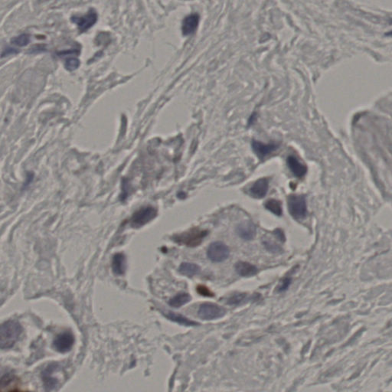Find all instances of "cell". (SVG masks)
<instances>
[{
    "instance_id": "d6986e66",
    "label": "cell",
    "mask_w": 392,
    "mask_h": 392,
    "mask_svg": "<svg viewBox=\"0 0 392 392\" xmlns=\"http://www.w3.org/2000/svg\"><path fill=\"white\" fill-rule=\"evenodd\" d=\"M191 299H192V297L189 294H186V293H181V294H177V296L173 297L169 302V304L173 307L180 308L185 304L188 303V302H190Z\"/></svg>"
},
{
    "instance_id": "52a82bcc",
    "label": "cell",
    "mask_w": 392,
    "mask_h": 392,
    "mask_svg": "<svg viewBox=\"0 0 392 392\" xmlns=\"http://www.w3.org/2000/svg\"><path fill=\"white\" fill-rule=\"evenodd\" d=\"M97 19V12L94 9H90L85 16H74L71 17V20L73 23L77 25L81 32H85L95 24Z\"/></svg>"
},
{
    "instance_id": "83f0119b",
    "label": "cell",
    "mask_w": 392,
    "mask_h": 392,
    "mask_svg": "<svg viewBox=\"0 0 392 392\" xmlns=\"http://www.w3.org/2000/svg\"><path fill=\"white\" fill-rule=\"evenodd\" d=\"M17 52L18 51L16 49L8 48V49H5L2 52V57H5V56H8L9 55H13V54L17 53Z\"/></svg>"
},
{
    "instance_id": "30bf717a",
    "label": "cell",
    "mask_w": 392,
    "mask_h": 392,
    "mask_svg": "<svg viewBox=\"0 0 392 392\" xmlns=\"http://www.w3.org/2000/svg\"><path fill=\"white\" fill-rule=\"evenodd\" d=\"M269 188V181L267 178L260 179L253 184L248 192L254 199H263L266 196Z\"/></svg>"
},
{
    "instance_id": "cb8c5ba5",
    "label": "cell",
    "mask_w": 392,
    "mask_h": 392,
    "mask_svg": "<svg viewBox=\"0 0 392 392\" xmlns=\"http://www.w3.org/2000/svg\"><path fill=\"white\" fill-rule=\"evenodd\" d=\"M264 244H265V247H266L268 251H271V252L273 253V254L281 253L282 249L280 248L277 244L273 243V242L270 241H264Z\"/></svg>"
},
{
    "instance_id": "8992f818",
    "label": "cell",
    "mask_w": 392,
    "mask_h": 392,
    "mask_svg": "<svg viewBox=\"0 0 392 392\" xmlns=\"http://www.w3.org/2000/svg\"><path fill=\"white\" fill-rule=\"evenodd\" d=\"M230 255L229 248L223 242L215 241L209 245L207 256L210 261L214 263H221L226 261Z\"/></svg>"
},
{
    "instance_id": "5b68a950",
    "label": "cell",
    "mask_w": 392,
    "mask_h": 392,
    "mask_svg": "<svg viewBox=\"0 0 392 392\" xmlns=\"http://www.w3.org/2000/svg\"><path fill=\"white\" fill-rule=\"evenodd\" d=\"M202 320H213L221 318L226 314V309L222 306L212 302H206L201 305L198 312Z\"/></svg>"
},
{
    "instance_id": "603a6c76",
    "label": "cell",
    "mask_w": 392,
    "mask_h": 392,
    "mask_svg": "<svg viewBox=\"0 0 392 392\" xmlns=\"http://www.w3.org/2000/svg\"><path fill=\"white\" fill-rule=\"evenodd\" d=\"M64 65H65L66 69L68 71H74L79 67L80 60L77 58L71 57L66 60Z\"/></svg>"
},
{
    "instance_id": "7c38bea8",
    "label": "cell",
    "mask_w": 392,
    "mask_h": 392,
    "mask_svg": "<svg viewBox=\"0 0 392 392\" xmlns=\"http://www.w3.org/2000/svg\"><path fill=\"white\" fill-rule=\"evenodd\" d=\"M21 382L17 377L13 375H4L0 379V392H12V391H20Z\"/></svg>"
},
{
    "instance_id": "7402d4cb",
    "label": "cell",
    "mask_w": 392,
    "mask_h": 392,
    "mask_svg": "<svg viewBox=\"0 0 392 392\" xmlns=\"http://www.w3.org/2000/svg\"><path fill=\"white\" fill-rule=\"evenodd\" d=\"M30 42V35L28 34H22L11 39V43L18 47L26 46Z\"/></svg>"
},
{
    "instance_id": "2e32d148",
    "label": "cell",
    "mask_w": 392,
    "mask_h": 392,
    "mask_svg": "<svg viewBox=\"0 0 392 392\" xmlns=\"http://www.w3.org/2000/svg\"><path fill=\"white\" fill-rule=\"evenodd\" d=\"M126 268V260L124 254L118 253L114 254L112 260V269L116 275L124 274Z\"/></svg>"
},
{
    "instance_id": "5bb4252c",
    "label": "cell",
    "mask_w": 392,
    "mask_h": 392,
    "mask_svg": "<svg viewBox=\"0 0 392 392\" xmlns=\"http://www.w3.org/2000/svg\"><path fill=\"white\" fill-rule=\"evenodd\" d=\"M199 23V16L198 14H192L187 16L182 22L181 30L184 35H190L193 34Z\"/></svg>"
},
{
    "instance_id": "3957f363",
    "label": "cell",
    "mask_w": 392,
    "mask_h": 392,
    "mask_svg": "<svg viewBox=\"0 0 392 392\" xmlns=\"http://www.w3.org/2000/svg\"><path fill=\"white\" fill-rule=\"evenodd\" d=\"M289 211L294 219H304L307 215V206L304 195H292L287 199Z\"/></svg>"
},
{
    "instance_id": "484cf974",
    "label": "cell",
    "mask_w": 392,
    "mask_h": 392,
    "mask_svg": "<svg viewBox=\"0 0 392 392\" xmlns=\"http://www.w3.org/2000/svg\"><path fill=\"white\" fill-rule=\"evenodd\" d=\"M290 283H291V279L289 278V277L283 279V280L280 282V285H279V292H283V291L287 290L288 287H290Z\"/></svg>"
},
{
    "instance_id": "9c48e42d",
    "label": "cell",
    "mask_w": 392,
    "mask_h": 392,
    "mask_svg": "<svg viewBox=\"0 0 392 392\" xmlns=\"http://www.w3.org/2000/svg\"><path fill=\"white\" fill-rule=\"evenodd\" d=\"M253 151L257 155L261 160L265 159L270 154L276 151L280 147V144L276 143H271V144H264L262 142L254 140L252 141Z\"/></svg>"
},
{
    "instance_id": "e0dca14e",
    "label": "cell",
    "mask_w": 392,
    "mask_h": 392,
    "mask_svg": "<svg viewBox=\"0 0 392 392\" xmlns=\"http://www.w3.org/2000/svg\"><path fill=\"white\" fill-rule=\"evenodd\" d=\"M163 315L166 316L168 320L176 322V323L181 324L182 326H185V327H194V326L199 325V323L197 322L192 321V320L186 318L182 315L177 314V313H173L171 311L163 312Z\"/></svg>"
},
{
    "instance_id": "6da1fadb",
    "label": "cell",
    "mask_w": 392,
    "mask_h": 392,
    "mask_svg": "<svg viewBox=\"0 0 392 392\" xmlns=\"http://www.w3.org/2000/svg\"><path fill=\"white\" fill-rule=\"evenodd\" d=\"M23 328L18 322L9 320L0 325V349H9L19 340Z\"/></svg>"
},
{
    "instance_id": "9a60e30c",
    "label": "cell",
    "mask_w": 392,
    "mask_h": 392,
    "mask_svg": "<svg viewBox=\"0 0 392 392\" xmlns=\"http://www.w3.org/2000/svg\"><path fill=\"white\" fill-rule=\"evenodd\" d=\"M235 271L238 274L244 277H250L258 273V268L245 261H239L235 265Z\"/></svg>"
},
{
    "instance_id": "ffe728a7",
    "label": "cell",
    "mask_w": 392,
    "mask_h": 392,
    "mask_svg": "<svg viewBox=\"0 0 392 392\" xmlns=\"http://www.w3.org/2000/svg\"><path fill=\"white\" fill-rule=\"evenodd\" d=\"M265 208L275 215L281 216L283 214L281 203L275 199H271V200L268 201L265 204Z\"/></svg>"
},
{
    "instance_id": "8fae6325",
    "label": "cell",
    "mask_w": 392,
    "mask_h": 392,
    "mask_svg": "<svg viewBox=\"0 0 392 392\" xmlns=\"http://www.w3.org/2000/svg\"><path fill=\"white\" fill-rule=\"evenodd\" d=\"M287 163L290 171L292 172L293 174L297 178H302L307 173V167L306 165L301 163L295 155H289Z\"/></svg>"
},
{
    "instance_id": "4fadbf2b",
    "label": "cell",
    "mask_w": 392,
    "mask_h": 392,
    "mask_svg": "<svg viewBox=\"0 0 392 392\" xmlns=\"http://www.w3.org/2000/svg\"><path fill=\"white\" fill-rule=\"evenodd\" d=\"M239 237L246 241L252 240L256 235V227L251 221H244L238 226L236 230Z\"/></svg>"
},
{
    "instance_id": "277c9868",
    "label": "cell",
    "mask_w": 392,
    "mask_h": 392,
    "mask_svg": "<svg viewBox=\"0 0 392 392\" xmlns=\"http://www.w3.org/2000/svg\"><path fill=\"white\" fill-rule=\"evenodd\" d=\"M157 215V210L153 207L142 208L136 211L130 219V225L133 228H139L151 222Z\"/></svg>"
},
{
    "instance_id": "7a4b0ae2",
    "label": "cell",
    "mask_w": 392,
    "mask_h": 392,
    "mask_svg": "<svg viewBox=\"0 0 392 392\" xmlns=\"http://www.w3.org/2000/svg\"><path fill=\"white\" fill-rule=\"evenodd\" d=\"M207 235L208 232L206 230L192 228L188 232L174 236V241L178 244H183L188 247H196L202 243Z\"/></svg>"
},
{
    "instance_id": "4316f807",
    "label": "cell",
    "mask_w": 392,
    "mask_h": 392,
    "mask_svg": "<svg viewBox=\"0 0 392 392\" xmlns=\"http://www.w3.org/2000/svg\"><path fill=\"white\" fill-rule=\"evenodd\" d=\"M80 51L78 49H72V50L62 51V52H58L59 56H71V55H78Z\"/></svg>"
},
{
    "instance_id": "d4e9b609",
    "label": "cell",
    "mask_w": 392,
    "mask_h": 392,
    "mask_svg": "<svg viewBox=\"0 0 392 392\" xmlns=\"http://www.w3.org/2000/svg\"><path fill=\"white\" fill-rule=\"evenodd\" d=\"M197 292L201 295L204 296V297H213L214 296L211 290H209L208 287H205V286H199L197 287Z\"/></svg>"
},
{
    "instance_id": "ba28073f",
    "label": "cell",
    "mask_w": 392,
    "mask_h": 392,
    "mask_svg": "<svg viewBox=\"0 0 392 392\" xmlns=\"http://www.w3.org/2000/svg\"><path fill=\"white\" fill-rule=\"evenodd\" d=\"M74 336L71 332L66 331L59 334L54 340L53 346L59 353H65L71 350L74 346Z\"/></svg>"
},
{
    "instance_id": "ac0fdd59",
    "label": "cell",
    "mask_w": 392,
    "mask_h": 392,
    "mask_svg": "<svg viewBox=\"0 0 392 392\" xmlns=\"http://www.w3.org/2000/svg\"><path fill=\"white\" fill-rule=\"evenodd\" d=\"M179 272L183 276L192 277L200 272V267L192 263L184 262L179 268Z\"/></svg>"
},
{
    "instance_id": "44dd1931",
    "label": "cell",
    "mask_w": 392,
    "mask_h": 392,
    "mask_svg": "<svg viewBox=\"0 0 392 392\" xmlns=\"http://www.w3.org/2000/svg\"><path fill=\"white\" fill-rule=\"evenodd\" d=\"M247 300V295L246 294H242V293H237V294H234L233 295L227 300V303L229 305H234V306H237L240 304L243 303L245 302Z\"/></svg>"
}]
</instances>
